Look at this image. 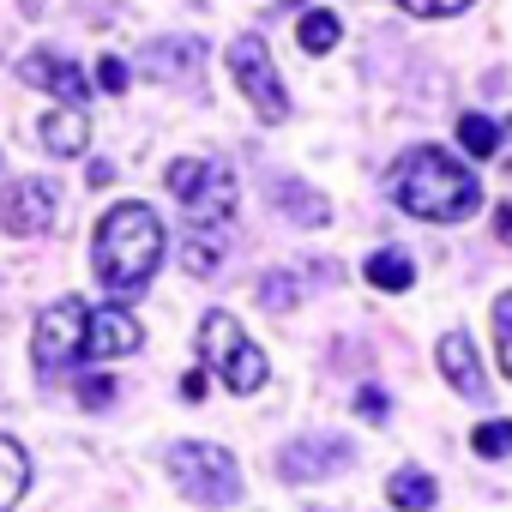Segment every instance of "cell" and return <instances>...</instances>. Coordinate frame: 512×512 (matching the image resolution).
<instances>
[{"mask_svg":"<svg viewBox=\"0 0 512 512\" xmlns=\"http://www.w3.org/2000/svg\"><path fill=\"white\" fill-rule=\"evenodd\" d=\"M356 416L380 422V416H386V392H380V386H362V392H356Z\"/></svg>","mask_w":512,"mask_h":512,"instance_id":"obj_29","label":"cell"},{"mask_svg":"<svg viewBox=\"0 0 512 512\" xmlns=\"http://www.w3.org/2000/svg\"><path fill=\"white\" fill-rule=\"evenodd\" d=\"M404 13H416V19H452V13H464V7H476V0H398Z\"/></svg>","mask_w":512,"mask_h":512,"instance_id":"obj_25","label":"cell"},{"mask_svg":"<svg viewBox=\"0 0 512 512\" xmlns=\"http://www.w3.org/2000/svg\"><path fill=\"white\" fill-rule=\"evenodd\" d=\"M139 320L115 302V308H103V314H91V338H85V356H97V362H115V356H133L139 350Z\"/></svg>","mask_w":512,"mask_h":512,"instance_id":"obj_11","label":"cell"},{"mask_svg":"<svg viewBox=\"0 0 512 512\" xmlns=\"http://www.w3.org/2000/svg\"><path fill=\"white\" fill-rule=\"evenodd\" d=\"M229 79H235V91L247 97V109L260 115V121H290V91H284V73L272 67V49H266V37H235L229 43Z\"/></svg>","mask_w":512,"mask_h":512,"instance_id":"obj_5","label":"cell"},{"mask_svg":"<svg viewBox=\"0 0 512 512\" xmlns=\"http://www.w3.org/2000/svg\"><path fill=\"white\" fill-rule=\"evenodd\" d=\"M223 260H229V229H223V223H193L187 241H181V266H187L193 278H211Z\"/></svg>","mask_w":512,"mask_h":512,"instance_id":"obj_12","label":"cell"},{"mask_svg":"<svg viewBox=\"0 0 512 512\" xmlns=\"http://www.w3.org/2000/svg\"><path fill=\"white\" fill-rule=\"evenodd\" d=\"M163 181H169V193L181 199L187 223H223V217L235 211V175H229L217 157H175V163L163 169Z\"/></svg>","mask_w":512,"mask_h":512,"instance_id":"obj_6","label":"cell"},{"mask_svg":"<svg viewBox=\"0 0 512 512\" xmlns=\"http://www.w3.org/2000/svg\"><path fill=\"white\" fill-rule=\"evenodd\" d=\"M260 308H278V314L296 308V284H290V278H266V284H260Z\"/></svg>","mask_w":512,"mask_h":512,"instance_id":"obj_26","label":"cell"},{"mask_svg":"<svg viewBox=\"0 0 512 512\" xmlns=\"http://www.w3.org/2000/svg\"><path fill=\"white\" fill-rule=\"evenodd\" d=\"M362 278L374 284V290H410L416 284V260L410 253H398V247H380V253H368V266H362Z\"/></svg>","mask_w":512,"mask_h":512,"instance_id":"obj_17","label":"cell"},{"mask_svg":"<svg viewBox=\"0 0 512 512\" xmlns=\"http://www.w3.org/2000/svg\"><path fill=\"white\" fill-rule=\"evenodd\" d=\"M37 139H43L49 157H79L91 145V121H85V109H55V115L37 121Z\"/></svg>","mask_w":512,"mask_h":512,"instance_id":"obj_13","label":"cell"},{"mask_svg":"<svg viewBox=\"0 0 512 512\" xmlns=\"http://www.w3.org/2000/svg\"><path fill=\"white\" fill-rule=\"evenodd\" d=\"M350 464H356V446L344 434H296L278 452V476L284 482H326V476H338Z\"/></svg>","mask_w":512,"mask_h":512,"instance_id":"obj_8","label":"cell"},{"mask_svg":"<svg viewBox=\"0 0 512 512\" xmlns=\"http://www.w3.org/2000/svg\"><path fill=\"white\" fill-rule=\"evenodd\" d=\"M272 199H278V211H290L302 229H320V223L332 217V205H326L308 181H278V193H272Z\"/></svg>","mask_w":512,"mask_h":512,"instance_id":"obj_19","label":"cell"},{"mask_svg":"<svg viewBox=\"0 0 512 512\" xmlns=\"http://www.w3.org/2000/svg\"><path fill=\"white\" fill-rule=\"evenodd\" d=\"M386 494H392V506H398V512H428V506L440 500V488H434V476H428V470H416V464H404V470H392V482H386Z\"/></svg>","mask_w":512,"mask_h":512,"instance_id":"obj_18","label":"cell"},{"mask_svg":"<svg viewBox=\"0 0 512 512\" xmlns=\"http://www.w3.org/2000/svg\"><path fill=\"white\" fill-rule=\"evenodd\" d=\"M205 392H211V368L181 374V404H205Z\"/></svg>","mask_w":512,"mask_h":512,"instance_id":"obj_28","label":"cell"},{"mask_svg":"<svg viewBox=\"0 0 512 512\" xmlns=\"http://www.w3.org/2000/svg\"><path fill=\"white\" fill-rule=\"evenodd\" d=\"M79 404L85 410H109L115 404V380L109 374H79Z\"/></svg>","mask_w":512,"mask_h":512,"instance_id":"obj_24","label":"cell"},{"mask_svg":"<svg viewBox=\"0 0 512 512\" xmlns=\"http://www.w3.org/2000/svg\"><path fill=\"white\" fill-rule=\"evenodd\" d=\"M85 338H91V308L79 296H61L37 314V338H31V362L43 380L67 374L79 356H85Z\"/></svg>","mask_w":512,"mask_h":512,"instance_id":"obj_7","label":"cell"},{"mask_svg":"<svg viewBox=\"0 0 512 512\" xmlns=\"http://www.w3.org/2000/svg\"><path fill=\"white\" fill-rule=\"evenodd\" d=\"M199 61H205V43H193V37H175V43L163 37V43H151V49H145V73H151L157 85H169V79H187Z\"/></svg>","mask_w":512,"mask_h":512,"instance_id":"obj_15","label":"cell"},{"mask_svg":"<svg viewBox=\"0 0 512 512\" xmlns=\"http://www.w3.org/2000/svg\"><path fill=\"white\" fill-rule=\"evenodd\" d=\"M19 79L37 85V91H49L61 109H85V97H91V79L79 73V61H67V55H55V49L25 55V61H19Z\"/></svg>","mask_w":512,"mask_h":512,"instance_id":"obj_10","label":"cell"},{"mask_svg":"<svg viewBox=\"0 0 512 512\" xmlns=\"http://www.w3.org/2000/svg\"><path fill=\"white\" fill-rule=\"evenodd\" d=\"M199 362H205L229 392H260L266 374H272L266 350H260V344H247L241 320L223 314V308H211V314L199 320Z\"/></svg>","mask_w":512,"mask_h":512,"instance_id":"obj_3","label":"cell"},{"mask_svg":"<svg viewBox=\"0 0 512 512\" xmlns=\"http://www.w3.org/2000/svg\"><path fill=\"white\" fill-rule=\"evenodd\" d=\"M169 476L193 506H235L241 500V464H235V452H223L211 440L169 446Z\"/></svg>","mask_w":512,"mask_h":512,"instance_id":"obj_4","label":"cell"},{"mask_svg":"<svg viewBox=\"0 0 512 512\" xmlns=\"http://www.w3.org/2000/svg\"><path fill=\"white\" fill-rule=\"evenodd\" d=\"M392 199H398V211H410L422 223H464L482 211L476 175L440 145H416L392 163Z\"/></svg>","mask_w":512,"mask_h":512,"instance_id":"obj_2","label":"cell"},{"mask_svg":"<svg viewBox=\"0 0 512 512\" xmlns=\"http://www.w3.org/2000/svg\"><path fill=\"white\" fill-rule=\"evenodd\" d=\"M25 488H31V452L13 434H0V512H13Z\"/></svg>","mask_w":512,"mask_h":512,"instance_id":"obj_16","label":"cell"},{"mask_svg":"<svg viewBox=\"0 0 512 512\" xmlns=\"http://www.w3.org/2000/svg\"><path fill=\"white\" fill-rule=\"evenodd\" d=\"M470 446L482 452V458H506L512 452V422H500V416H488L476 434H470Z\"/></svg>","mask_w":512,"mask_h":512,"instance_id":"obj_22","label":"cell"},{"mask_svg":"<svg viewBox=\"0 0 512 512\" xmlns=\"http://www.w3.org/2000/svg\"><path fill=\"white\" fill-rule=\"evenodd\" d=\"M91 260H97V284L127 308L151 290L157 266H163V217L139 199L127 205H109V217L97 223V247H91Z\"/></svg>","mask_w":512,"mask_h":512,"instance_id":"obj_1","label":"cell"},{"mask_svg":"<svg viewBox=\"0 0 512 512\" xmlns=\"http://www.w3.org/2000/svg\"><path fill=\"white\" fill-rule=\"evenodd\" d=\"M494 235L512 247V205H500V211H494Z\"/></svg>","mask_w":512,"mask_h":512,"instance_id":"obj_30","label":"cell"},{"mask_svg":"<svg viewBox=\"0 0 512 512\" xmlns=\"http://www.w3.org/2000/svg\"><path fill=\"white\" fill-rule=\"evenodd\" d=\"M55 211H61V187L43 181V175L13 181V193L0 199V223H7V235H25V241L49 235L55 229Z\"/></svg>","mask_w":512,"mask_h":512,"instance_id":"obj_9","label":"cell"},{"mask_svg":"<svg viewBox=\"0 0 512 512\" xmlns=\"http://www.w3.org/2000/svg\"><path fill=\"white\" fill-rule=\"evenodd\" d=\"M440 374H446L464 398H482V392H488L482 362H476V350H470V338H464V332H446V338H440Z\"/></svg>","mask_w":512,"mask_h":512,"instance_id":"obj_14","label":"cell"},{"mask_svg":"<svg viewBox=\"0 0 512 512\" xmlns=\"http://www.w3.org/2000/svg\"><path fill=\"white\" fill-rule=\"evenodd\" d=\"M127 79H133V73H127L121 55H103V61H97V85H103V91H127Z\"/></svg>","mask_w":512,"mask_h":512,"instance_id":"obj_27","label":"cell"},{"mask_svg":"<svg viewBox=\"0 0 512 512\" xmlns=\"http://www.w3.org/2000/svg\"><path fill=\"white\" fill-rule=\"evenodd\" d=\"M296 37H302V49H308V55H332V49H338V37H344V25H338V13L314 7V13H302Z\"/></svg>","mask_w":512,"mask_h":512,"instance_id":"obj_20","label":"cell"},{"mask_svg":"<svg viewBox=\"0 0 512 512\" xmlns=\"http://www.w3.org/2000/svg\"><path fill=\"white\" fill-rule=\"evenodd\" d=\"M494 344H500V368H506V380H512V290L494 302Z\"/></svg>","mask_w":512,"mask_h":512,"instance_id":"obj_23","label":"cell"},{"mask_svg":"<svg viewBox=\"0 0 512 512\" xmlns=\"http://www.w3.org/2000/svg\"><path fill=\"white\" fill-rule=\"evenodd\" d=\"M500 145H512V133H506V139H500ZM506 169H512V151H506Z\"/></svg>","mask_w":512,"mask_h":512,"instance_id":"obj_31","label":"cell"},{"mask_svg":"<svg viewBox=\"0 0 512 512\" xmlns=\"http://www.w3.org/2000/svg\"><path fill=\"white\" fill-rule=\"evenodd\" d=\"M458 145L470 157H500V127L488 115H458Z\"/></svg>","mask_w":512,"mask_h":512,"instance_id":"obj_21","label":"cell"}]
</instances>
